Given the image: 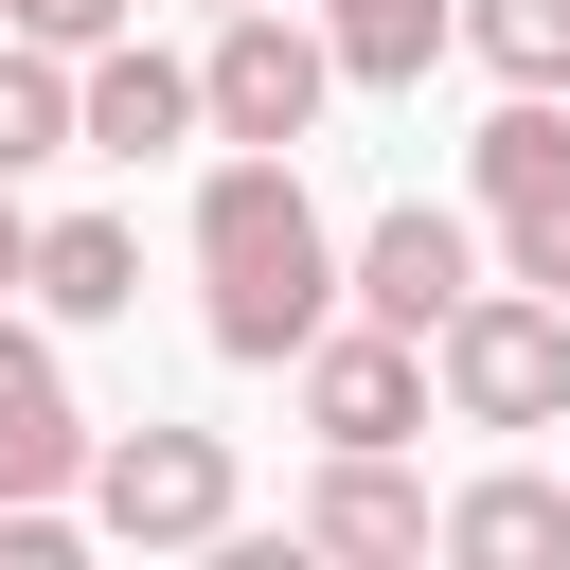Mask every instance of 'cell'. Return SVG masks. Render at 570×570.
Listing matches in <instances>:
<instances>
[{
  "label": "cell",
  "instance_id": "1",
  "mask_svg": "<svg viewBox=\"0 0 570 570\" xmlns=\"http://www.w3.org/2000/svg\"><path fill=\"white\" fill-rule=\"evenodd\" d=\"M196 321H214L232 374H285L338 321V232L303 196V142H232L196 178Z\"/></svg>",
  "mask_w": 570,
  "mask_h": 570
},
{
  "label": "cell",
  "instance_id": "2",
  "mask_svg": "<svg viewBox=\"0 0 570 570\" xmlns=\"http://www.w3.org/2000/svg\"><path fill=\"white\" fill-rule=\"evenodd\" d=\"M428 410H445V428H499V445H517V428H570V303L481 267V285L428 321Z\"/></svg>",
  "mask_w": 570,
  "mask_h": 570
},
{
  "label": "cell",
  "instance_id": "3",
  "mask_svg": "<svg viewBox=\"0 0 570 570\" xmlns=\"http://www.w3.org/2000/svg\"><path fill=\"white\" fill-rule=\"evenodd\" d=\"M89 534H125V552H214L232 517H249V481H232V445L214 428H89Z\"/></svg>",
  "mask_w": 570,
  "mask_h": 570
},
{
  "label": "cell",
  "instance_id": "4",
  "mask_svg": "<svg viewBox=\"0 0 570 570\" xmlns=\"http://www.w3.org/2000/svg\"><path fill=\"white\" fill-rule=\"evenodd\" d=\"M463 196H481L499 285H552L570 303V89H499V125L463 142Z\"/></svg>",
  "mask_w": 570,
  "mask_h": 570
},
{
  "label": "cell",
  "instance_id": "5",
  "mask_svg": "<svg viewBox=\"0 0 570 570\" xmlns=\"http://www.w3.org/2000/svg\"><path fill=\"white\" fill-rule=\"evenodd\" d=\"M321 107H338L321 18H303V0H232L214 53H196V125H214V142H303Z\"/></svg>",
  "mask_w": 570,
  "mask_h": 570
},
{
  "label": "cell",
  "instance_id": "6",
  "mask_svg": "<svg viewBox=\"0 0 570 570\" xmlns=\"http://www.w3.org/2000/svg\"><path fill=\"white\" fill-rule=\"evenodd\" d=\"M481 267H499V249H481V214H445V196H392V214L338 249V303H356V321H392V338H428V321H445Z\"/></svg>",
  "mask_w": 570,
  "mask_h": 570
},
{
  "label": "cell",
  "instance_id": "7",
  "mask_svg": "<svg viewBox=\"0 0 570 570\" xmlns=\"http://www.w3.org/2000/svg\"><path fill=\"white\" fill-rule=\"evenodd\" d=\"M285 392H303V428H321V445H410V428H428V338H392V321H356V303H338V321L285 356Z\"/></svg>",
  "mask_w": 570,
  "mask_h": 570
},
{
  "label": "cell",
  "instance_id": "8",
  "mask_svg": "<svg viewBox=\"0 0 570 570\" xmlns=\"http://www.w3.org/2000/svg\"><path fill=\"white\" fill-rule=\"evenodd\" d=\"M178 142H214V125H196V53L89 36V53H71V160H178Z\"/></svg>",
  "mask_w": 570,
  "mask_h": 570
},
{
  "label": "cell",
  "instance_id": "9",
  "mask_svg": "<svg viewBox=\"0 0 570 570\" xmlns=\"http://www.w3.org/2000/svg\"><path fill=\"white\" fill-rule=\"evenodd\" d=\"M71 481H89V410H71L53 338L0 303V499H71Z\"/></svg>",
  "mask_w": 570,
  "mask_h": 570
},
{
  "label": "cell",
  "instance_id": "10",
  "mask_svg": "<svg viewBox=\"0 0 570 570\" xmlns=\"http://www.w3.org/2000/svg\"><path fill=\"white\" fill-rule=\"evenodd\" d=\"M303 552H428V481L392 463V445H321V481H303Z\"/></svg>",
  "mask_w": 570,
  "mask_h": 570
},
{
  "label": "cell",
  "instance_id": "11",
  "mask_svg": "<svg viewBox=\"0 0 570 570\" xmlns=\"http://www.w3.org/2000/svg\"><path fill=\"white\" fill-rule=\"evenodd\" d=\"M18 303H36V321H125V303H142V232H125V214H36Z\"/></svg>",
  "mask_w": 570,
  "mask_h": 570
},
{
  "label": "cell",
  "instance_id": "12",
  "mask_svg": "<svg viewBox=\"0 0 570 570\" xmlns=\"http://www.w3.org/2000/svg\"><path fill=\"white\" fill-rule=\"evenodd\" d=\"M428 552H463V570H534V552H570V481H534V463H499V481H463V499H428Z\"/></svg>",
  "mask_w": 570,
  "mask_h": 570
},
{
  "label": "cell",
  "instance_id": "13",
  "mask_svg": "<svg viewBox=\"0 0 570 570\" xmlns=\"http://www.w3.org/2000/svg\"><path fill=\"white\" fill-rule=\"evenodd\" d=\"M303 18H321L338 89H428L445 71V0H303Z\"/></svg>",
  "mask_w": 570,
  "mask_h": 570
},
{
  "label": "cell",
  "instance_id": "14",
  "mask_svg": "<svg viewBox=\"0 0 570 570\" xmlns=\"http://www.w3.org/2000/svg\"><path fill=\"white\" fill-rule=\"evenodd\" d=\"M445 53H481L499 89H570V0H445Z\"/></svg>",
  "mask_w": 570,
  "mask_h": 570
},
{
  "label": "cell",
  "instance_id": "15",
  "mask_svg": "<svg viewBox=\"0 0 570 570\" xmlns=\"http://www.w3.org/2000/svg\"><path fill=\"white\" fill-rule=\"evenodd\" d=\"M36 160H71V53L0 36V178H36Z\"/></svg>",
  "mask_w": 570,
  "mask_h": 570
},
{
  "label": "cell",
  "instance_id": "16",
  "mask_svg": "<svg viewBox=\"0 0 570 570\" xmlns=\"http://www.w3.org/2000/svg\"><path fill=\"white\" fill-rule=\"evenodd\" d=\"M142 0H0V36H36V53H89V36H125Z\"/></svg>",
  "mask_w": 570,
  "mask_h": 570
},
{
  "label": "cell",
  "instance_id": "17",
  "mask_svg": "<svg viewBox=\"0 0 570 570\" xmlns=\"http://www.w3.org/2000/svg\"><path fill=\"white\" fill-rule=\"evenodd\" d=\"M18 267H36V214H18V178H0V303H18Z\"/></svg>",
  "mask_w": 570,
  "mask_h": 570
},
{
  "label": "cell",
  "instance_id": "18",
  "mask_svg": "<svg viewBox=\"0 0 570 570\" xmlns=\"http://www.w3.org/2000/svg\"><path fill=\"white\" fill-rule=\"evenodd\" d=\"M196 18H232V0H196Z\"/></svg>",
  "mask_w": 570,
  "mask_h": 570
}]
</instances>
